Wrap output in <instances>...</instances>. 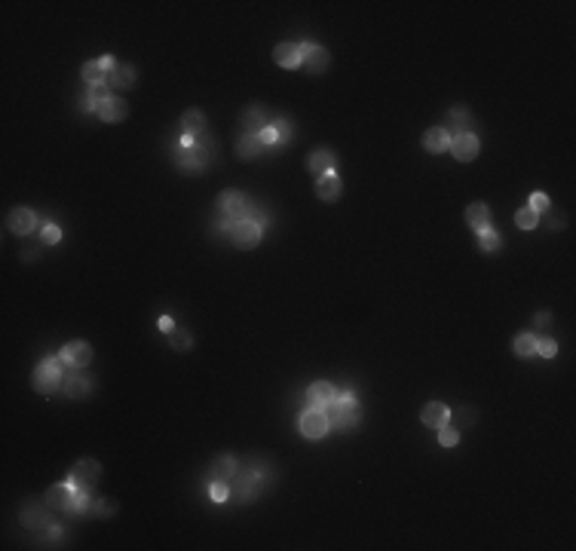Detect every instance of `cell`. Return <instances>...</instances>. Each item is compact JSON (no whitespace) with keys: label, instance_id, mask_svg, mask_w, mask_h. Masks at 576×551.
<instances>
[{"label":"cell","instance_id":"36","mask_svg":"<svg viewBox=\"0 0 576 551\" xmlns=\"http://www.w3.org/2000/svg\"><path fill=\"white\" fill-rule=\"evenodd\" d=\"M273 132H276V144H285V141H291V120H276L270 122Z\"/></svg>","mask_w":576,"mask_h":551},{"label":"cell","instance_id":"18","mask_svg":"<svg viewBox=\"0 0 576 551\" xmlns=\"http://www.w3.org/2000/svg\"><path fill=\"white\" fill-rule=\"evenodd\" d=\"M111 89H132L135 86V67L132 65H116L111 74H107L105 80Z\"/></svg>","mask_w":576,"mask_h":551},{"label":"cell","instance_id":"19","mask_svg":"<svg viewBox=\"0 0 576 551\" xmlns=\"http://www.w3.org/2000/svg\"><path fill=\"white\" fill-rule=\"evenodd\" d=\"M92 380L83 377V374H68L65 377V396L68 398H86L92 392Z\"/></svg>","mask_w":576,"mask_h":551},{"label":"cell","instance_id":"12","mask_svg":"<svg viewBox=\"0 0 576 551\" xmlns=\"http://www.w3.org/2000/svg\"><path fill=\"white\" fill-rule=\"evenodd\" d=\"M6 227L16 236H28L31 230L37 227V215H34L31 208H12L10 217H6Z\"/></svg>","mask_w":576,"mask_h":551},{"label":"cell","instance_id":"2","mask_svg":"<svg viewBox=\"0 0 576 551\" xmlns=\"http://www.w3.org/2000/svg\"><path fill=\"white\" fill-rule=\"evenodd\" d=\"M322 411L328 413V423L338 426V429H356V426H359V420H362L359 401L353 398V392H340V396L334 398L328 407H322Z\"/></svg>","mask_w":576,"mask_h":551},{"label":"cell","instance_id":"27","mask_svg":"<svg viewBox=\"0 0 576 551\" xmlns=\"http://www.w3.org/2000/svg\"><path fill=\"white\" fill-rule=\"evenodd\" d=\"M454 126H460V129H457V132H466V126H469V111H466L463 105L451 107V111H448V122H444L442 129H444V132L451 135V129H454Z\"/></svg>","mask_w":576,"mask_h":551},{"label":"cell","instance_id":"17","mask_svg":"<svg viewBox=\"0 0 576 551\" xmlns=\"http://www.w3.org/2000/svg\"><path fill=\"white\" fill-rule=\"evenodd\" d=\"M448 144H451V135L444 132L442 126H432V129L423 132V151L426 153H444Z\"/></svg>","mask_w":576,"mask_h":551},{"label":"cell","instance_id":"31","mask_svg":"<svg viewBox=\"0 0 576 551\" xmlns=\"http://www.w3.org/2000/svg\"><path fill=\"white\" fill-rule=\"evenodd\" d=\"M236 472H239V462L233 457H221L215 462V478L227 481V478H236Z\"/></svg>","mask_w":576,"mask_h":551},{"label":"cell","instance_id":"8","mask_svg":"<svg viewBox=\"0 0 576 551\" xmlns=\"http://www.w3.org/2000/svg\"><path fill=\"white\" fill-rule=\"evenodd\" d=\"M101 475V466L95 460H80L77 466L71 468V475H68V481L74 484V490H92L95 481H99Z\"/></svg>","mask_w":576,"mask_h":551},{"label":"cell","instance_id":"34","mask_svg":"<svg viewBox=\"0 0 576 551\" xmlns=\"http://www.w3.org/2000/svg\"><path fill=\"white\" fill-rule=\"evenodd\" d=\"M209 499H212V502H227V499H230L227 481H221V478L212 481V484H209Z\"/></svg>","mask_w":576,"mask_h":551},{"label":"cell","instance_id":"21","mask_svg":"<svg viewBox=\"0 0 576 551\" xmlns=\"http://www.w3.org/2000/svg\"><path fill=\"white\" fill-rule=\"evenodd\" d=\"M273 61L279 67H298L300 65V46L298 43H279L273 50Z\"/></svg>","mask_w":576,"mask_h":551},{"label":"cell","instance_id":"24","mask_svg":"<svg viewBox=\"0 0 576 551\" xmlns=\"http://www.w3.org/2000/svg\"><path fill=\"white\" fill-rule=\"evenodd\" d=\"M267 147L260 144V138L258 135H245L243 132V138L236 141V153H239V160H255V156H260Z\"/></svg>","mask_w":576,"mask_h":551},{"label":"cell","instance_id":"40","mask_svg":"<svg viewBox=\"0 0 576 551\" xmlns=\"http://www.w3.org/2000/svg\"><path fill=\"white\" fill-rule=\"evenodd\" d=\"M258 138H260V144H264V147L276 144V132H273V126H264V129H260Z\"/></svg>","mask_w":576,"mask_h":551},{"label":"cell","instance_id":"32","mask_svg":"<svg viewBox=\"0 0 576 551\" xmlns=\"http://www.w3.org/2000/svg\"><path fill=\"white\" fill-rule=\"evenodd\" d=\"M169 343H172V349H178V352H187L190 346H194V334L184 328H175L172 334H169Z\"/></svg>","mask_w":576,"mask_h":551},{"label":"cell","instance_id":"14","mask_svg":"<svg viewBox=\"0 0 576 551\" xmlns=\"http://www.w3.org/2000/svg\"><path fill=\"white\" fill-rule=\"evenodd\" d=\"M334 166H338V156H334V151H328V147H319V151H313L307 156V169H310L313 175L334 172Z\"/></svg>","mask_w":576,"mask_h":551},{"label":"cell","instance_id":"13","mask_svg":"<svg viewBox=\"0 0 576 551\" xmlns=\"http://www.w3.org/2000/svg\"><path fill=\"white\" fill-rule=\"evenodd\" d=\"M95 114H99V117L105 120V122H123V120L129 117V105H126L123 98H116V95H114V98L101 101V105L95 107Z\"/></svg>","mask_w":576,"mask_h":551},{"label":"cell","instance_id":"16","mask_svg":"<svg viewBox=\"0 0 576 551\" xmlns=\"http://www.w3.org/2000/svg\"><path fill=\"white\" fill-rule=\"evenodd\" d=\"M264 126H270V122H267V107L264 105H249V107H245V114H243L245 135H258Z\"/></svg>","mask_w":576,"mask_h":551},{"label":"cell","instance_id":"6","mask_svg":"<svg viewBox=\"0 0 576 551\" xmlns=\"http://www.w3.org/2000/svg\"><path fill=\"white\" fill-rule=\"evenodd\" d=\"M448 151L454 153V160H460V162H472L478 156V151H482V141H478V135L475 132H457V135H451V144H448Z\"/></svg>","mask_w":576,"mask_h":551},{"label":"cell","instance_id":"37","mask_svg":"<svg viewBox=\"0 0 576 551\" xmlns=\"http://www.w3.org/2000/svg\"><path fill=\"white\" fill-rule=\"evenodd\" d=\"M457 441H460V432H457V429H451V426L438 429V444H442V447H454Z\"/></svg>","mask_w":576,"mask_h":551},{"label":"cell","instance_id":"1","mask_svg":"<svg viewBox=\"0 0 576 551\" xmlns=\"http://www.w3.org/2000/svg\"><path fill=\"white\" fill-rule=\"evenodd\" d=\"M65 362H61L59 356H50V358H43L37 367H34V377H31V386H34V392H40V396H52L56 389H61L65 386Z\"/></svg>","mask_w":576,"mask_h":551},{"label":"cell","instance_id":"25","mask_svg":"<svg viewBox=\"0 0 576 551\" xmlns=\"http://www.w3.org/2000/svg\"><path fill=\"white\" fill-rule=\"evenodd\" d=\"M205 132V117H203V111H187L181 117V135H190V138H196V135H203Z\"/></svg>","mask_w":576,"mask_h":551},{"label":"cell","instance_id":"35","mask_svg":"<svg viewBox=\"0 0 576 551\" xmlns=\"http://www.w3.org/2000/svg\"><path fill=\"white\" fill-rule=\"evenodd\" d=\"M59 239H61V230H59V224L46 221V224H43V230H40V242H43V245H56Z\"/></svg>","mask_w":576,"mask_h":551},{"label":"cell","instance_id":"7","mask_svg":"<svg viewBox=\"0 0 576 551\" xmlns=\"http://www.w3.org/2000/svg\"><path fill=\"white\" fill-rule=\"evenodd\" d=\"M300 46V65H307L310 74H325L328 65H331V56H328L325 46L319 43H298Z\"/></svg>","mask_w":576,"mask_h":551},{"label":"cell","instance_id":"20","mask_svg":"<svg viewBox=\"0 0 576 551\" xmlns=\"http://www.w3.org/2000/svg\"><path fill=\"white\" fill-rule=\"evenodd\" d=\"M172 160H175V166L181 169V172H203V160L196 156L190 147H181V144H175V153H172Z\"/></svg>","mask_w":576,"mask_h":551},{"label":"cell","instance_id":"38","mask_svg":"<svg viewBox=\"0 0 576 551\" xmlns=\"http://www.w3.org/2000/svg\"><path fill=\"white\" fill-rule=\"evenodd\" d=\"M537 352L543 358H555V356H558V343H555V340H548V337H543V340H537Z\"/></svg>","mask_w":576,"mask_h":551},{"label":"cell","instance_id":"10","mask_svg":"<svg viewBox=\"0 0 576 551\" xmlns=\"http://www.w3.org/2000/svg\"><path fill=\"white\" fill-rule=\"evenodd\" d=\"M304 398L310 407H328L338 398V389H334V383H328V380H316V383L304 392Z\"/></svg>","mask_w":576,"mask_h":551},{"label":"cell","instance_id":"29","mask_svg":"<svg viewBox=\"0 0 576 551\" xmlns=\"http://www.w3.org/2000/svg\"><path fill=\"white\" fill-rule=\"evenodd\" d=\"M533 352H537V337H533L531 331L518 334V337H515V356H521V358H531Z\"/></svg>","mask_w":576,"mask_h":551},{"label":"cell","instance_id":"39","mask_svg":"<svg viewBox=\"0 0 576 551\" xmlns=\"http://www.w3.org/2000/svg\"><path fill=\"white\" fill-rule=\"evenodd\" d=\"M527 208H533L537 215H539V212H548V196H546V193H533V196H531V206H527Z\"/></svg>","mask_w":576,"mask_h":551},{"label":"cell","instance_id":"3","mask_svg":"<svg viewBox=\"0 0 576 551\" xmlns=\"http://www.w3.org/2000/svg\"><path fill=\"white\" fill-rule=\"evenodd\" d=\"M260 233H264V224L255 221V217H245V221H236L230 227V242L236 248H255L260 242Z\"/></svg>","mask_w":576,"mask_h":551},{"label":"cell","instance_id":"41","mask_svg":"<svg viewBox=\"0 0 576 551\" xmlns=\"http://www.w3.org/2000/svg\"><path fill=\"white\" fill-rule=\"evenodd\" d=\"M156 328H160L163 334H172V331H175V322H172V318H169V316H160V322H156Z\"/></svg>","mask_w":576,"mask_h":551},{"label":"cell","instance_id":"33","mask_svg":"<svg viewBox=\"0 0 576 551\" xmlns=\"http://www.w3.org/2000/svg\"><path fill=\"white\" fill-rule=\"evenodd\" d=\"M537 224H539V215L533 212V208H527V206L515 215V227H518V230H533Z\"/></svg>","mask_w":576,"mask_h":551},{"label":"cell","instance_id":"4","mask_svg":"<svg viewBox=\"0 0 576 551\" xmlns=\"http://www.w3.org/2000/svg\"><path fill=\"white\" fill-rule=\"evenodd\" d=\"M328 429H331V423H328V413L322 411V407H307V411L300 413V435H304V438L319 441V438H325Z\"/></svg>","mask_w":576,"mask_h":551},{"label":"cell","instance_id":"5","mask_svg":"<svg viewBox=\"0 0 576 551\" xmlns=\"http://www.w3.org/2000/svg\"><path fill=\"white\" fill-rule=\"evenodd\" d=\"M74 496H77V490H74L71 481H61V484L50 487L43 496V506L52 508V512H65V515H74Z\"/></svg>","mask_w":576,"mask_h":551},{"label":"cell","instance_id":"30","mask_svg":"<svg viewBox=\"0 0 576 551\" xmlns=\"http://www.w3.org/2000/svg\"><path fill=\"white\" fill-rule=\"evenodd\" d=\"M478 245H482V251H484V255H493V251H500V245H503V239H500V236L493 233L491 227H484V230H478Z\"/></svg>","mask_w":576,"mask_h":551},{"label":"cell","instance_id":"15","mask_svg":"<svg viewBox=\"0 0 576 551\" xmlns=\"http://www.w3.org/2000/svg\"><path fill=\"white\" fill-rule=\"evenodd\" d=\"M448 420H451V411L442 404V401H429V404L420 411V423H423V426H429V429H442V426H448Z\"/></svg>","mask_w":576,"mask_h":551},{"label":"cell","instance_id":"42","mask_svg":"<svg viewBox=\"0 0 576 551\" xmlns=\"http://www.w3.org/2000/svg\"><path fill=\"white\" fill-rule=\"evenodd\" d=\"M548 322H552V316H548V312H537V328H546Z\"/></svg>","mask_w":576,"mask_h":551},{"label":"cell","instance_id":"22","mask_svg":"<svg viewBox=\"0 0 576 551\" xmlns=\"http://www.w3.org/2000/svg\"><path fill=\"white\" fill-rule=\"evenodd\" d=\"M190 151L200 156L203 166H209V162L215 160V153H218V141L212 138L209 132H203V135H196V138H194V147H190Z\"/></svg>","mask_w":576,"mask_h":551},{"label":"cell","instance_id":"28","mask_svg":"<svg viewBox=\"0 0 576 551\" xmlns=\"http://www.w3.org/2000/svg\"><path fill=\"white\" fill-rule=\"evenodd\" d=\"M22 523H25V527H31V530H40V527L46 530V523H50V515H46L43 508H37V506H28L22 512Z\"/></svg>","mask_w":576,"mask_h":551},{"label":"cell","instance_id":"9","mask_svg":"<svg viewBox=\"0 0 576 551\" xmlns=\"http://www.w3.org/2000/svg\"><path fill=\"white\" fill-rule=\"evenodd\" d=\"M59 358L68 367H86L92 362V346H89L86 340H71V343H65L59 349Z\"/></svg>","mask_w":576,"mask_h":551},{"label":"cell","instance_id":"23","mask_svg":"<svg viewBox=\"0 0 576 551\" xmlns=\"http://www.w3.org/2000/svg\"><path fill=\"white\" fill-rule=\"evenodd\" d=\"M466 224H469L472 230H484V227H491V208L484 206V202H472L469 208H466Z\"/></svg>","mask_w":576,"mask_h":551},{"label":"cell","instance_id":"26","mask_svg":"<svg viewBox=\"0 0 576 551\" xmlns=\"http://www.w3.org/2000/svg\"><path fill=\"white\" fill-rule=\"evenodd\" d=\"M80 77L86 80V86H99L107 80V71L101 67V61H86V65L80 67Z\"/></svg>","mask_w":576,"mask_h":551},{"label":"cell","instance_id":"11","mask_svg":"<svg viewBox=\"0 0 576 551\" xmlns=\"http://www.w3.org/2000/svg\"><path fill=\"white\" fill-rule=\"evenodd\" d=\"M340 193H344V184H340L338 172H325L316 178V196L322 202H338Z\"/></svg>","mask_w":576,"mask_h":551}]
</instances>
